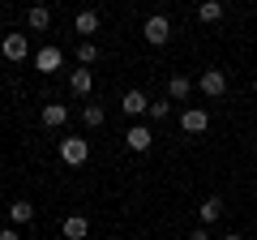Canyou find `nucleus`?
<instances>
[{
    "instance_id": "1",
    "label": "nucleus",
    "mask_w": 257,
    "mask_h": 240,
    "mask_svg": "<svg viewBox=\"0 0 257 240\" xmlns=\"http://www.w3.org/2000/svg\"><path fill=\"white\" fill-rule=\"evenodd\" d=\"M142 35H146V43H150V47H163L167 39H172V22H167L163 13H155V18H146Z\"/></svg>"
},
{
    "instance_id": "2",
    "label": "nucleus",
    "mask_w": 257,
    "mask_h": 240,
    "mask_svg": "<svg viewBox=\"0 0 257 240\" xmlns=\"http://www.w3.org/2000/svg\"><path fill=\"white\" fill-rule=\"evenodd\" d=\"M60 159L69 167H82L86 159H90V146H86V138H64L60 142Z\"/></svg>"
},
{
    "instance_id": "3",
    "label": "nucleus",
    "mask_w": 257,
    "mask_h": 240,
    "mask_svg": "<svg viewBox=\"0 0 257 240\" xmlns=\"http://www.w3.org/2000/svg\"><path fill=\"white\" fill-rule=\"evenodd\" d=\"M0 52H5V60L18 65V60L30 56V43H26V35H5V39H0Z\"/></svg>"
},
{
    "instance_id": "4",
    "label": "nucleus",
    "mask_w": 257,
    "mask_h": 240,
    "mask_svg": "<svg viewBox=\"0 0 257 240\" xmlns=\"http://www.w3.org/2000/svg\"><path fill=\"white\" fill-rule=\"evenodd\" d=\"M197 86H202V90L210 94V99H219V94L227 90V73H223V69H206V73L197 77Z\"/></svg>"
},
{
    "instance_id": "5",
    "label": "nucleus",
    "mask_w": 257,
    "mask_h": 240,
    "mask_svg": "<svg viewBox=\"0 0 257 240\" xmlns=\"http://www.w3.org/2000/svg\"><path fill=\"white\" fill-rule=\"evenodd\" d=\"M206 125H210V116H206L202 107H184L180 111V129L184 133H206Z\"/></svg>"
},
{
    "instance_id": "6",
    "label": "nucleus",
    "mask_w": 257,
    "mask_h": 240,
    "mask_svg": "<svg viewBox=\"0 0 257 240\" xmlns=\"http://www.w3.org/2000/svg\"><path fill=\"white\" fill-rule=\"evenodd\" d=\"M60 60H64L60 47H39V52H35V69H39V73H56Z\"/></svg>"
},
{
    "instance_id": "7",
    "label": "nucleus",
    "mask_w": 257,
    "mask_h": 240,
    "mask_svg": "<svg viewBox=\"0 0 257 240\" xmlns=\"http://www.w3.org/2000/svg\"><path fill=\"white\" fill-rule=\"evenodd\" d=\"M120 107H124L128 116H146V111H150V99H146L142 90H124V99H120Z\"/></svg>"
},
{
    "instance_id": "8",
    "label": "nucleus",
    "mask_w": 257,
    "mask_h": 240,
    "mask_svg": "<svg viewBox=\"0 0 257 240\" xmlns=\"http://www.w3.org/2000/svg\"><path fill=\"white\" fill-rule=\"evenodd\" d=\"M124 142H128V150H138V155H142V150H150V142H155V138H150L146 125H133V129L124 133Z\"/></svg>"
},
{
    "instance_id": "9",
    "label": "nucleus",
    "mask_w": 257,
    "mask_h": 240,
    "mask_svg": "<svg viewBox=\"0 0 257 240\" xmlns=\"http://www.w3.org/2000/svg\"><path fill=\"white\" fill-rule=\"evenodd\" d=\"M64 120H69V107L64 103H43V125L47 129H60Z\"/></svg>"
},
{
    "instance_id": "10",
    "label": "nucleus",
    "mask_w": 257,
    "mask_h": 240,
    "mask_svg": "<svg viewBox=\"0 0 257 240\" xmlns=\"http://www.w3.org/2000/svg\"><path fill=\"white\" fill-rule=\"evenodd\" d=\"M86 231H90V219L86 214H69L64 219V236L69 240H86Z\"/></svg>"
},
{
    "instance_id": "11",
    "label": "nucleus",
    "mask_w": 257,
    "mask_h": 240,
    "mask_svg": "<svg viewBox=\"0 0 257 240\" xmlns=\"http://www.w3.org/2000/svg\"><path fill=\"white\" fill-rule=\"evenodd\" d=\"M69 90H73V94H90V90H94L90 69H73V73H69Z\"/></svg>"
},
{
    "instance_id": "12",
    "label": "nucleus",
    "mask_w": 257,
    "mask_h": 240,
    "mask_svg": "<svg viewBox=\"0 0 257 240\" xmlns=\"http://www.w3.org/2000/svg\"><path fill=\"white\" fill-rule=\"evenodd\" d=\"M73 30H77V35H94V30H99V13L82 9V13H77V22H73Z\"/></svg>"
},
{
    "instance_id": "13",
    "label": "nucleus",
    "mask_w": 257,
    "mask_h": 240,
    "mask_svg": "<svg viewBox=\"0 0 257 240\" xmlns=\"http://www.w3.org/2000/svg\"><path fill=\"white\" fill-rule=\"evenodd\" d=\"M219 214H223V197H206L202 210H197V219H202V227H206V223H214Z\"/></svg>"
},
{
    "instance_id": "14",
    "label": "nucleus",
    "mask_w": 257,
    "mask_h": 240,
    "mask_svg": "<svg viewBox=\"0 0 257 240\" xmlns=\"http://www.w3.org/2000/svg\"><path fill=\"white\" fill-rule=\"evenodd\" d=\"M26 22H30V30H47V26H52V9H43V5H35V9L26 13Z\"/></svg>"
},
{
    "instance_id": "15",
    "label": "nucleus",
    "mask_w": 257,
    "mask_h": 240,
    "mask_svg": "<svg viewBox=\"0 0 257 240\" xmlns=\"http://www.w3.org/2000/svg\"><path fill=\"white\" fill-rule=\"evenodd\" d=\"M189 90H193V82L184 73H176L172 82H167V94H172V99H189Z\"/></svg>"
},
{
    "instance_id": "16",
    "label": "nucleus",
    "mask_w": 257,
    "mask_h": 240,
    "mask_svg": "<svg viewBox=\"0 0 257 240\" xmlns=\"http://www.w3.org/2000/svg\"><path fill=\"white\" fill-rule=\"evenodd\" d=\"M82 120H86V129H99L103 120H107V111H103L99 103H86V111H82Z\"/></svg>"
},
{
    "instance_id": "17",
    "label": "nucleus",
    "mask_w": 257,
    "mask_h": 240,
    "mask_svg": "<svg viewBox=\"0 0 257 240\" xmlns=\"http://www.w3.org/2000/svg\"><path fill=\"white\" fill-rule=\"evenodd\" d=\"M9 219L13 223H30V219H35V206H30V202H13L9 206Z\"/></svg>"
},
{
    "instance_id": "18",
    "label": "nucleus",
    "mask_w": 257,
    "mask_h": 240,
    "mask_svg": "<svg viewBox=\"0 0 257 240\" xmlns=\"http://www.w3.org/2000/svg\"><path fill=\"white\" fill-rule=\"evenodd\" d=\"M94 60H99V47H94L90 39H82V43H77V65H94Z\"/></svg>"
},
{
    "instance_id": "19",
    "label": "nucleus",
    "mask_w": 257,
    "mask_h": 240,
    "mask_svg": "<svg viewBox=\"0 0 257 240\" xmlns=\"http://www.w3.org/2000/svg\"><path fill=\"white\" fill-rule=\"evenodd\" d=\"M197 18H202V22H219L223 18V0H206L202 9H197Z\"/></svg>"
},
{
    "instance_id": "20",
    "label": "nucleus",
    "mask_w": 257,
    "mask_h": 240,
    "mask_svg": "<svg viewBox=\"0 0 257 240\" xmlns=\"http://www.w3.org/2000/svg\"><path fill=\"white\" fill-rule=\"evenodd\" d=\"M150 116H155V120H167V116H172V103H150Z\"/></svg>"
},
{
    "instance_id": "21",
    "label": "nucleus",
    "mask_w": 257,
    "mask_h": 240,
    "mask_svg": "<svg viewBox=\"0 0 257 240\" xmlns=\"http://www.w3.org/2000/svg\"><path fill=\"white\" fill-rule=\"evenodd\" d=\"M184 240H210V231H206V227H193V231H189Z\"/></svg>"
},
{
    "instance_id": "22",
    "label": "nucleus",
    "mask_w": 257,
    "mask_h": 240,
    "mask_svg": "<svg viewBox=\"0 0 257 240\" xmlns=\"http://www.w3.org/2000/svg\"><path fill=\"white\" fill-rule=\"evenodd\" d=\"M0 240H22V236H18L13 227H5V231H0Z\"/></svg>"
},
{
    "instance_id": "23",
    "label": "nucleus",
    "mask_w": 257,
    "mask_h": 240,
    "mask_svg": "<svg viewBox=\"0 0 257 240\" xmlns=\"http://www.w3.org/2000/svg\"><path fill=\"white\" fill-rule=\"evenodd\" d=\"M223 240H244V236H223Z\"/></svg>"
}]
</instances>
